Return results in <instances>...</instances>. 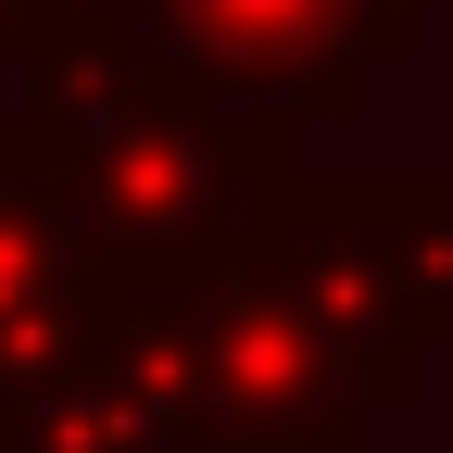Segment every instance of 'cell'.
I'll list each match as a JSON object with an SVG mask.
<instances>
[{"mask_svg": "<svg viewBox=\"0 0 453 453\" xmlns=\"http://www.w3.org/2000/svg\"><path fill=\"white\" fill-rule=\"evenodd\" d=\"M164 38H189V50H214L240 76H303L327 50H353L365 26L327 13V0H164Z\"/></svg>", "mask_w": 453, "mask_h": 453, "instance_id": "6da1fadb", "label": "cell"}]
</instances>
